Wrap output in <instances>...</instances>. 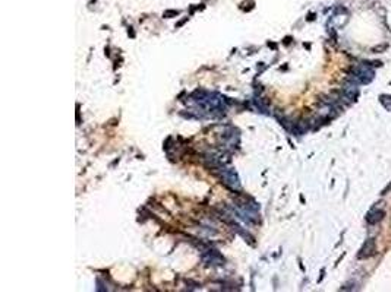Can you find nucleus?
<instances>
[{"instance_id": "f257e3e1", "label": "nucleus", "mask_w": 391, "mask_h": 292, "mask_svg": "<svg viewBox=\"0 0 391 292\" xmlns=\"http://www.w3.org/2000/svg\"><path fill=\"white\" fill-rule=\"evenodd\" d=\"M353 79L356 82H360V83H369L372 79H373V70H372L369 66H357L353 69Z\"/></svg>"}, {"instance_id": "f03ea898", "label": "nucleus", "mask_w": 391, "mask_h": 292, "mask_svg": "<svg viewBox=\"0 0 391 292\" xmlns=\"http://www.w3.org/2000/svg\"><path fill=\"white\" fill-rule=\"evenodd\" d=\"M376 252V244H375V240L373 238H369L366 240V243L363 244V247L360 249L359 252V259H369L371 256H373Z\"/></svg>"}, {"instance_id": "7ed1b4c3", "label": "nucleus", "mask_w": 391, "mask_h": 292, "mask_svg": "<svg viewBox=\"0 0 391 292\" xmlns=\"http://www.w3.org/2000/svg\"><path fill=\"white\" fill-rule=\"evenodd\" d=\"M384 216H385V211L384 209H381V208H373L371 209L368 215H366V221H368V224H378L379 221H382L384 219Z\"/></svg>"}, {"instance_id": "20e7f679", "label": "nucleus", "mask_w": 391, "mask_h": 292, "mask_svg": "<svg viewBox=\"0 0 391 292\" xmlns=\"http://www.w3.org/2000/svg\"><path fill=\"white\" fill-rule=\"evenodd\" d=\"M343 94H344V97L347 98L349 101H354V99L357 98V95H359V91H357V88H356L354 85H350V86H346V88H344Z\"/></svg>"}, {"instance_id": "39448f33", "label": "nucleus", "mask_w": 391, "mask_h": 292, "mask_svg": "<svg viewBox=\"0 0 391 292\" xmlns=\"http://www.w3.org/2000/svg\"><path fill=\"white\" fill-rule=\"evenodd\" d=\"M381 104H382L388 111H391V97H388V95H382V97H381Z\"/></svg>"}]
</instances>
